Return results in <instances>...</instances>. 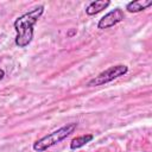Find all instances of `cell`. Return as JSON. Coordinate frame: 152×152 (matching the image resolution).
<instances>
[{"label":"cell","instance_id":"3","mask_svg":"<svg viewBox=\"0 0 152 152\" xmlns=\"http://www.w3.org/2000/svg\"><path fill=\"white\" fill-rule=\"evenodd\" d=\"M127 72H128V66L125 64H118V65L109 66L108 69L100 72L97 76L93 77L87 83V87H99V86L107 84V83L126 75Z\"/></svg>","mask_w":152,"mask_h":152},{"label":"cell","instance_id":"8","mask_svg":"<svg viewBox=\"0 0 152 152\" xmlns=\"http://www.w3.org/2000/svg\"><path fill=\"white\" fill-rule=\"evenodd\" d=\"M4 77H5V71H4L2 69H0V81H1Z\"/></svg>","mask_w":152,"mask_h":152},{"label":"cell","instance_id":"10","mask_svg":"<svg viewBox=\"0 0 152 152\" xmlns=\"http://www.w3.org/2000/svg\"><path fill=\"white\" fill-rule=\"evenodd\" d=\"M146 152H148V151H146Z\"/></svg>","mask_w":152,"mask_h":152},{"label":"cell","instance_id":"5","mask_svg":"<svg viewBox=\"0 0 152 152\" xmlns=\"http://www.w3.org/2000/svg\"><path fill=\"white\" fill-rule=\"evenodd\" d=\"M152 6V0H133L126 5V11L129 13H138Z\"/></svg>","mask_w":152,"mask_h":152},{"label":"cell","instance_id":"9","mask_svg":"<svg viewBox=\"0 0 152 152\" xmlns=\"http://www.w3.org/2000/svg\"><path fill=\"white\" fill-rule=\"evenodd\" d=\"M75 33H76V31H75V30H72L71 32H69V33H68V36H69V37H71V36H72V34H75Z\"/></svg>","mask_w":152,"mask_h":152},{"label":"cell","instance_id":"7","mask_svg":"<svg viewBox=\"0 0 152 152\" xmlns=\"http://www.w3.org/2000/svg\"><path fill=\"white\" fill-rule=\"evenodd\" d=\"M93 139H94V135L90 134V133H87V134L76 137V138H74V139L70 141V150H78V148L86 146V145H87L88 142H90Z\"/></svg>","mask_w":152,"mask_h":152},{"label":"cell","instance_id":"4","mask_svg":"<svg viewBox=\"0 0 152 152\" xmlns=\"http://www.w3.org/2000/svg\"><path fill=\"white\" fill-rule=\"evenodd\" d=\"M125 19V13L121 8H114L110 12L106 13L97 23V28L100 30H106V28H109V27H113L115 26L116 24L121 23L122 20Z\"/></svg>","mask_w":152,"mask_h":152},{"label":"cell","instance_id":"2","mask_svg":"<svg viewBox=\"0 0 152 152\" xmlns=\"http://www.w3.org/2000/svg\"><path fill=\"white\" fill-rule=\"evenodd\" d=\"M77 128V124L76 122H70L66 124L62 127H59L58 129L44 135L43 138L36 140L32 145V148L34 152H43L52 146H55L56 144L61 142L62 140H64L65 138H68L71 133H74Z\"/></svg>","mask_w":152,"mask_h":152},{"label":"cell","instance_id":"6","mask_svg":"<svg viewBox=\"0 0 152 152\" xmlns=\"http://www.w3.org/2000/svg\"><path fill=\"white\" fill-rule=\"evenodd\" d=\"M110 5L109 0H95L91 1L87 7H86V13L88 15H95L100 13L102 10H106Z\"/></svg>","mask_w":152,"mask_h":152},{"label":"cell","instance_id":"1","mask_svg":"<svg viewBox=\"0 0 152 152\" xmlns=\"http://www.w3.org/2000/svg\"><path fill=\"white\" fill-rule=\"evenodd\" d=\"M44 6L39 5L33 10L28 11L27 13L18 17L14 20V30L17 32L15 36V45L18 48H26L33 39V27L40 17L44 13Z\"/></svg>","mask_w":152,"mask_h":152}]
</instances>
